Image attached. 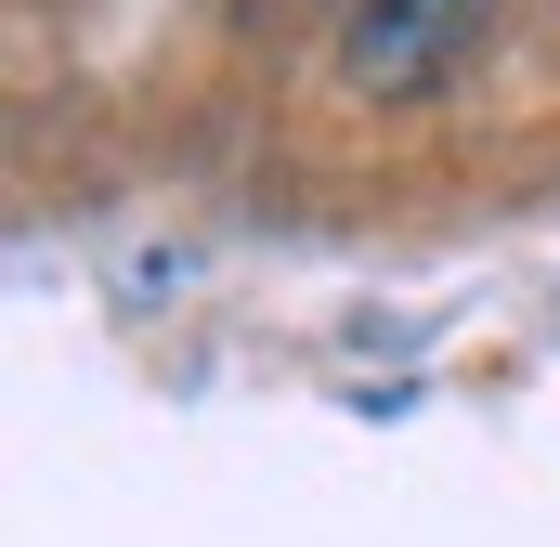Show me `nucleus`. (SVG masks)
<instances>
[{
  "label": "nucleus",
  "mask_w": 560,
  "mask_h": 547,
  "mask_svg": "<svg viewBox=\"0 0 560 547\" xmlns=\"http://www.w3.org/2000/svg\"><path fill=\"white\" fill-rule=\"evenodd\" d=\"M482 26H495V0H352L339 79H352V105H418L482 53Z\"/></svg>",
  "instance_id": "obj_1"
}]
</instances>
